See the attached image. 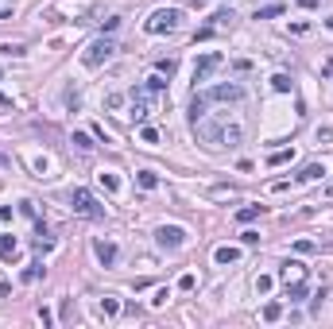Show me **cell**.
Wrapping results in <instances>:
<instances>
[{
	"mask_svg": "<svg viewBox=\"0 0 333 329\" xmlns=\"http://www.w3.org/2000/svg\"><path fill=\"white\" fill-rule=\"evenodd\" d=\"M178 24H182V12H178V8H159L143 27H148L151 35H163V31H175Z\"/></svg>",
	"mask_w": 333,
	"mask_h": 329,
	"instance_id": "cell-1",
	"label": "cell"
},
{
	"mask_svg": "<svg viewBox=\"0 0 333 329\" xmlns=\"http://www.w3.org/2000/svg\"><path fill=\"white\" fill-rule=\"evenodd\" d=\"M70 205H74V213H78V217H101V213H105L89 190H74L70 194Z\"/></svg>",
	"mask_w": 333,
	"mask_h": 329,
	"instance_id": "cell-2",
	"label": "cell"
},
{
	"mask_svg": "<svg viewBox=\"0 0 333 329\" xmlns=\"http://www.w3.org/2000/svg\"><path fill=\"white\" fill-rule=\"evenodd\" d=\"M113 51H116L113 39H97V43H89V51L81 54V62H86V66H101V62L113 58Z\"/></svg>",
	"mask_w": 333,
	"mask_h": 329,
	"instance_id": "cell-3",
	"label": "cell"
},
{
	"mask_svg": "<svg viewBox=\"0 0 333 329\" xmlns=\"http://www.w3.org/2000/svg\"><path fill=\"white\" fill-rule=\"evenodd\" d=\"M221 62H225V58H221V54H217V51H210V54H202V58L194 62V81H210V74H213V70H217V66H221Z\"/></svg>",
	"mask_w": 333,
	"mask_h": 329,
	"instance_id": "cell-4",
	"label": "cell"
},
{
	"mask_svg": "<svg viewBox=\"0 0 333 329\" xmlns=\"http://www.w3.org/2000/svg\"><path fill=\"white\" fill-rule=\"evenodd\" d=\"M155 236H159V244H163V248H171V252L186 244V229H182V225H163Z\"/></svg>",
	"mask_w": 333,
	"mask_h": 329,
	"instance_id": "cell-5",
	"label": "cell"
},
{
	"mask_svg": "<svg viewBox=\"0 0 333 329\" xmlns=\"http://www.w3.org/2000/svg\"><path fill=\"white\" fill-rule=\"evenodd\" d=\"M244 97V89L237 86V81H225V86H213L210 93H205V101H240Z\"/></svg>",
	"mask_w": 333,
	"mask_h": 329,
	"instance_id": "cell-6",
	"label": "cell"
},
{
	"mask_svg": "<svg viewBox=\"0 0 333 329\" xmlns=\"http://www.w3.org/2000/svg\"><path fill=\"white\" fill-rule=\"evenodd\" d=\"M93 252H97V260L105 263V268H113V263H116V244L113 240H93Z\"/></svg>",
	"mask_w": 333,
	"mask_h": 329,
	"instance_id": "cell-7",
	"label": "cell"
},
{
	"mask_svg": "<svg viewBox=\"0 0 333 329\" xmlns=\"http://www.w3.org/2000/svg\"><path fill=\"white\" fill-rule=\"evenodd\" d=\"M205 109H210V101H205V93H198V97H194V101H190V120L198 124V120H202V116H205Z\"/></svg>",
	"mask_w": 333,
	"mask_h": 329,
	"instance_id": "cell-8",
	"label": "cell"
},
{
	"mask_svg": "<svg viewBox=\"0 0 333 329\" xmlns=\"http://www.w3.org/2000/svg\"><path fill=\"white\" fill-rule=\"evenodd\" d=\"M19 252V244H16V236H0V260H12Z\"/></svg>",
	"mask_w": 333,
	"mask_h": 329,
	"instance_id": "cell-9",
	"label": "cell"
},
{
	"mask_svg": "<svg viewBox=\"0 0 333 329\" xmlns=\"http://www.w3.org/2000/svg\"><path fill=\"white\" fill-rule=\"evenodd\" d=\"M325 174V167L322 163H310V167H302V174H298V182H310V178H322Z\"/></svg>",
	"mask_w": 333,
	"mask_h": 329,
	"instance_id": "cell-10",
	"label": "cell"
},
{
	"mask_svg": "<svg viewBox=\"0 0 333 329\" xmlns=\"http://www.w3.org/2000/svg\"><path fill=\"white\" fill-rule=\"evenodd\" d=\"M136 182H140L143 190H155V186H159V174H155V171H140V174H136Z\"/></svg>",
	"mask_w": 333,
	"mask_h": 329,
	"instance_id": "cell-11",
	"label": "cell"
},
{
	"mask_svg": "<svg viewBox=\"0 0 333 329\" xmlns=\"http://www.w3.org/2000/svg\"><path fill=\"white\" fill-rule=\"evenodd\" d=\"M263 318H267V321H279V318H283V306H279V302H267V306H263Z\"/></svg>",
	"mask_w": 333,
	"mask_h": 329,
	"instance_id": "cell-12",
	"label": "cell"
},
{
	"mask_svg": "<svg viewBox=\"0 0 333 329\" xmlns=\"http://www.w3.org/2000/svg\"><path fill=\"white\" fill-rule=\"evenodd\" d=\"M260 213H263V205H244V209H240L237 217H240V221H256Z\"/></svg>",
	"mask_w": 333,
	"mask_h": 329,
	"instance_id": "cell-13",
	"label": "cell"
},
{
	"mask_svg": "<svg viewBox=\"0 0 333 329\" xmlns=\"http://www.w3.org/2000/svg\"><path fill=\"white\" fill-rule=\"evenodd\" d=\"M237 256H240L237 248H217V263H233Z\"/></svg>",
	"mask_w": 333,
	"mask_h": 329,
	"instance_id": "cell-14",
	"label": "cell"
},
{
	"mask_svg": "<svg viewBox=\"0 0 333 329\" xmlns=\"http://www.w3.org/2000/svg\"><path fill=\"white\" fill-rule=\"evenodd\" d=\"M74 143H78L81 151H93V139H89L86 132H74Z\"/></svg>",
	"mask_w": 333,
	"mask_h": 329,
	"instance_id": "cell-15",
	"label": "cell"
},
{
	"mask_svg": "<svg viewBox=\"0 0 333 329\" xmlns=\"http://www.w3.org/2000/svg\"><path fill=\"white\" fill-rule=\"evenodd\" d=\"M279 4H267V8H260V12H256V19H272V16H279Z\"/></svg>",
	"mask_w": 333,
	"mask_h": 329,
	"instance_id": "cell-16",
	"label": "cell"
},
{
	"mask_svg": "<svg viewBox=\"0 0 333 329\" xmlns=\"http://www.w3.org/2000/svg\"><path fill=\"white\" fill-rule=\"evenodd\" d=\"M283 275H287V283H290V279H302V263H287Z\"/></svg>",
	"mask_w": 333,
	"mask_h": 329,
	"instance_id": "cell-17",
	"label": "cell"
},
{
	"mask_svg": "<svg viewBox=\"0 0 333 329\" xmlns=\"http://www.w3.org/2000/svg\"><path fill=\"white\" fill-rule=\"evenodd\" d=\"M275 81V89H279V93H287V89H290V78H287V74H279V78H272Z\"/></svg>",
	"mask_w": 333,
	"mask_h": 329,
	"instance_id": "cell-18",
	"label": "cell"
},
{
	"mask_svg": "<svg viewBox=\"0 0 333 329\" xmlns=\"http://www.w3.org/2000/svg\"><path fill=\"white\" fill-rule=\"evenodd\" d=\"M159 74H167V78H171V74H175V58H167V62H159Z\"/></svg>",
	"mask_w": 333,
	"mask_h": 329,
	"instance_id": "cell-19",
	"label": "cell"
},
{
	"mask_svg": "<svg viewBox=\"0 0 333 329\" xmlns=\"http://www.w3.org/2000/svg\"><path fill=\"white\" fill-rule=\"evenodd\" d=\"M298 4H306V8H314V4H318V0H298Z\"/></svg>",
	"mask_w": 333,
	"mask_h": 329,
	"instance_id": "cell-20",
	"label": "cell"
}]
</instances>
